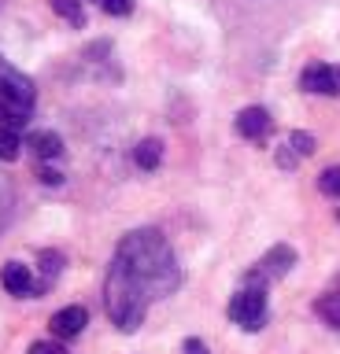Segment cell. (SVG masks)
<instances>
[{
    "instance_id": "7a4b0ae2",
    "label": "cell",
    "mask_w": 340,
    "mask_h": 354,
    "mask_svg": "<svg viewBox=\"0 0 340 354\" xmlns=\"http://www.w3.org/2000/svg\"><path fill=\"white\" fill-rule=\"evenodd\" d=\"M34 107H37L34 82L0 55V122L23 129L30 122V115H34Z\"/></svg>"
},
{
    "instance_id": "603a6c76",
    "label": "cell",
    "mask_w": 340,
    "mask_h": 354,
    "mask_svg": "<svg viewBox=\"0 0 340 354\" xmlns=\"http://www.w3.org/2000/svg\"><path fill=\"white\" fill-rule=\"evenodd\" d=\"M181 351H185V354H211V351L204 347V339H196V336H193V339H185V347H181Z\"/></svg>"
},
{
    "instance_id": "30bf717a",
    "label": "cell",
    "mask_w": 340,
    "mask_h": 354,
    "mask_svg": "<svg viewBox=\"0 0 340 354\" xmlns=\"http://www.w3.org/2000/svg\"><path fill=\"white\" fill-rule=\"evenodd\" d=\"M26 148L34 151L37 162H56L63 155V137H60V133H52V129H37V133H30Z\"/></svg>"
},
{
    "instance_id": "e0dca14e",
    "label": "cell",
    "mask_w": 340,
    "mask_h": 354,
    "mask_svg": "<svg viewBox=\"0 0 340 354\" xmlns=\"http://www.w3.org/2000/svg\"><path fill=\"white\" fill-rule=\"evenodd\" d=\"M318 188H322L325 196L340 199V166H325V170L318 174Z\"/></svg>"
},
{
    "instance_id": "5bb4252c",
    "label": "cell",
    "mask_w": 340,
    "mask_h": 354,
    "mask_svg": "<svg viewBox=\"0 0 340 354\" xmlns=\"http://www.w3.org/2000/svg\"><path fill=\"white\" fill-rule=\"evenodd\" d=\"M52 11H56L60 19H67L71 26H85V8H82V0H48Z\"/></svg>"
},
{
    "instance_id": "277c9868",
    "label": "cell",
    "mask_w": 340,
    "mask_h": 354,
    "mask_svg": "<svg viewBox=\"0 0 340 354\" xmlns=\"http://www.w3.org/2000/svg\"><path fill=\"white\" fill-rule=\"evenodd\" d=\"M270 317V306H267V288L259 284H244L240 292L229 299V321L240 325L244 332H259Z\"/></svg>"
},
{
    "instance_id": "7402d4cb",
    "label": "cell",
    "mask_w": 340,
    "mask_h": 354,
    "mask_svg": "<svg viewBox=\"0 0 340 354\" xmlns=\"http://www.w3.org/2000/svg\"><path fill=\"white\" fill-rule=\"evenodd\" d=\"M278 162L285 166V170H292V166H296V151L289 148V144H285V148L278 151Z\"/></svg>"
},
{
    "instance_id": "ba28073f",
    "label": "cell",
    "mask_w": 340,
    "mask_h": 354,
    "mask_svg": "<svg viewBox=\"0 0 340 354\" xmlns=\"http://www.w3.org/2000/svg\"><path fill=\"white\" fill-rule=\"evenodd\" d=\"M233 129H237L244 140H262V137L274 129V118H270L267 107H244V111H237Z\"/></svg>"
},
{
    "instance_id": "cb8c5ba5",
    "label": "cell",
    "mask_w": 340,
    "mask_h": 354,
    "mask_svg": "<svg viewBox=\"0 0 340 354\" xmlns=\"http://www.w3.org/2000/svg\"><path fill=\"white\" fill-rule=\"evenodd\" d=\"M337 88H340V66H337Z\"/></svg>"
},
{
    "instance_id": "9c48e42d",
    "label": "cell",
    "mask_w": 340,
    "mask_h": 354,
    "mask_svg": "<svg viewBox=\"0 0 340 354\" xmlns=\"http://www.w3.org/2000/svg\"><path fill=\"white\" fill-rule=\"evenodd\" d=\"M89 325V314H85V306H63L52 314L48 321V328H52V336L56 339H74V336H82V328Z\"/></svg>"
},
{
    "instance_id": "8992f818",
    "label": "cell",
    "mask_w": 340,
    "mask_h": 354,
    "mask_svg": "<svg viewBox=\"0 0 340 354\" xmlns=\"http://www.w3.org/2000/svg\"><path fill=\"white\" fill-rule=\"evenodd\" d=\"M0 284H4L8 295H19V299L41 295L34 273H30V266H23V262H4V270H0Z\"/></svg>"
},
{
    "instance_id": "5b68a950",
    "label": "cell",
    "mask_w": 340,
    "mask_h": 354,
    "mask_svg": "<svg viewBox=\"0 0 340 354\" xmlns=\"http://www.w3.org/2000/svg\"><path fill=\"white\" fill-rule=\"evenodd\" d=\"M292 266H296V251L289 248V243H278V248H270V251L262 254V259L244 273V284L267 288L270 281H281V277H289Z\"/></svg>"
},
{
    "instance_id": "8fae6325",
    "label": "cell",
    "mask_w": 340,
    "mask_h": 354,
    "mask_svg": "<svg viewBox=\"0 0 340 354\" xmlns=\"http://www.w3.org/2000/svg\"><path fill=\"white\" fill-rule=\"evenodd\" d=\"M37 266H41L37 288H41V292H48V288L56 284V277L63 273V254H60V251H41V254H37Z\"/></svg>"
},
{
    "instance_id": "9a60e30c",
    "label": "cell",
    "mask_w": 340,
    "mask_h": 354,
    "mask_svg": "<svg viewBox=\"0 0 340 354\" xmlns=\"http://www.w3.org/2000/svg\"><path fill=\"white\" fill-rule=\"evenodd\" d=\"M318 314L325 317V325L340 328V292H329L325 299H318Z\"/></svg>"
},
{
    "instance_id": "52a82bcc",
    "label": "cell",
    "mask_w": 340,
    "mask_h": 354,
    "mask_svg": "<svg viewBox=\"0 0 340 354\" xmlns=\"http://www.w3.org/2000/svg\"><path fill=\"white\" fill-rule=\"evenodd\" d=\"M300 88H303V93H311V96H337L340 93V88H337V66H325V63L303 66Z\"/></svg>"
},
{
    "instance_id": "ac0fdd59",
    "label": "cell",
    "mask_w": 340,
    "mask_h": 354,
    "mask_svg": "<svg viewBox=\"0 0 340 354\" xmlns=\"http://www.w3.org/2000/svg\"><path fill=\"white\" fill-rule=\"evenodd\" d=\"M289 148L296 151V159H307V155H314V137L296 129V133H289Z\"/></svg>"
},
{
    "instance_id": "2e32d148",
    "label": "cell",
    "mask_w": 340,
    "mask_h": 354,
    "mask_svg": "<svg viewBox=\"0 0 340 354\" xmlns=\"http://www.w3.org/2000/svg\"><path fill=\"white\" fill-rule=\"evenodd\" d=\"M12 207H15V188L4 174H0V229H4L8 218H12Z\"/></svg>"
},
{
    "instance_id": "ffe728a7",
    "label": "cell",
    "mask_w": 340,
    "mask_h": 354,
    "mask_svg": "<svg viewBox=\"0 0 340 354\" xmlns=\"http://www.w3.org/2000/svg\"><path fill=\"white\" fill-rule=\"evenodd\" d=\"M26 354H67V347L56 343V339H37V343H30Z\"/></svg>"
},
{
    "instance_id": "3957f363",
    "label": "cell",
    "mask_w": 340,
    "mask_h": 354,
    "mask_svg": "<svg viewBox=\"0 0 340 354\" xmlns=\"http://www.w3.org/2000/svg\"><path fill=\"white\" fill-rule=\"evenodd\" d=\"M104 310H107V317H111V325H115L118 332H137L141 321H145V314H148V299L141 295L118 270H107V281H104Z\"/></svg>"
},
{
    "instance_id": "4fadbf2b",
    "label": "cell",
    "mask_w": 340,
    "mask_h": 354,
    "mask_svg": "<svg viewBox=\"0 0 340 354\" xmlns=\"http://www.w3.org/2000/svg\"><path fill=\"white\" fill-rule=\"evenodd\" d=\"M19 151H23V137H19L15 126L0 122V162H15Z\"/></svg>"
},
{
    "instance_id": "7c38bea8",
    "label": "cell",
    "mask_w": 340,
    "mask_h": 354,
    "mask_svg": "<svg viewBox=\"0 0 340 354\" xmlns=\"http://www.w3.org/2000/svg\"><path fill=\"white\" fill-rule=\"evenodd\" d=\"M134 162L141 166V170H156V166L163 162V140H156V137L141 140L134 148Z\"/></svg>"
},
{
    "instance_id": "44dd1931",
    "label": "cell",
    "mask_w": 340,
    "mask_h": 354,
    "mask_svg": "<svg viewBox=\"0 0 340 354\" xmlns=\"http://www.w3.org/2000/svg\"><path fill=\"white\" fill-rule=\"evenodd\" d=\"M37 177H41V181H45L48 188H60V185H63V174L52 170L48 162H37Z\"/></svg>"
},
{
    "instance_id": "6da1fadb",
    "label": "cell",
    "mask_w": 340,
    "mask_h": 354,
    "mask_svg": "<svg viewBox=\"0 0 340 354\" xmlns=\"http://www.w3.org/2000/svg\"><path fill=\"white\" fill-rule=\"evenodd\" d=\"M111 270L123 273L148 303L152 299H167L181 284V270H178V259H174V248L159 229L126 232L115 248Z\"/></svg>"
},
{
    "instance_id": "d6986e66",
    "label": "cell",
    "mask_w": 340,
    "mask_h": 354,
    "mask_svg": "<svg viewBox=\"0 0 340 354\" xmlns=\"http://www.w3.org/2000/svg\"><path fill=\"white\" fill-rule=\"evenodd\" d=\"M96 8L104 11V15H115V19H126L129 11H134V0H93Z\"/></svg>"
}]
</instances>
